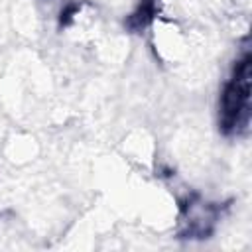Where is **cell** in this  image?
Masks as SVG:
<instances>
[{
  "label": "cell",
  "mask_w": 252,
  "mask_h": 252,
  "mask_svg": "<svg viewBox=\"0 0 252 252\" xmlns=\"http://www.w3.org/2000/svg\"><path fill=\"white\" fill-rule=\"evenodd\" d=\"M250 122V53H244L226 81L219 102V126L226 136L242 134Z\"/></svg>",
  "instance_id": "1"
}]
</instances>
